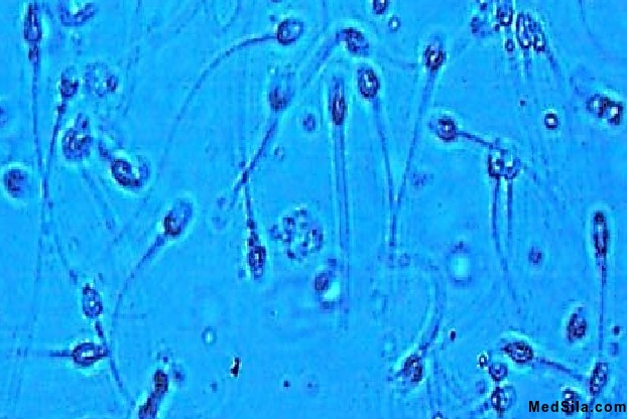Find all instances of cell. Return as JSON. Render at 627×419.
<instances>
[{"mask_svg":"<svg viewBox=\"0 0 627 419\" xmlns=\"http://www.w3.org/2000/svg\"><path fill=\"white\" fill-rule=\"evenodd\" d=\"M361 93L367 97L374 95L378 88V79L373 71L366 70L359 79Z\"/></svg>","mask_w":627,"mask_h":419,"instance_id":"1","label":"cell"},{"mask_svg":"<svg viewBox=\"0 0 627 419\" xmlns=\"http://www.w3.org/2000/svg\"><path fill=\"white\" fill-rule=\"evenodd\" d=\"M505 351L518 363H525L532 358V351L524 344L518 343L508 346Z\"/></svg>","mask_w":627,"mask_h":419,"instance_id":"2","label":"cell"},{"mask_svg":"<svg viewBox=\"0 0 627 419\" xmlns=\"http://www.w3.org/2000/svg\"><path fill=\"white\" fill-rule=\"evenodd\" d=\"M299 25L298 22H293L292 20H288L286 22H284L281 26H280V30H279V36L281 39H286V40H290L293 39L294 37H296L299 34Z\"/></svg>","mask_w":627,"mask_h":419,"instance_id":"3","label":"cell"},{"mask_svg":"<svg viewBox=\"0 0 627 419\" xmlns=\"http://www.w3.org/2000/svg\"><path fill=\"white\" fill-rule=\"evenodd\" d=\"M606 366L605 365H600L594 372L593 378H592V390L593 392H597L600 390V388L602 387V385L605 383V379H606Z\"/></svg>","mask_w":627,"mask_h":419,"instance_id":"4","label":"cell"},{"mask_svg":"<svg viewBox=\"0 0 627 419\" xmlns=\"http://www.w3.org/2000/svg\"><path fill=\"white\" fill-rule=\"evenodd\" d=\"M334 115L336 117V120H340L343 116V112H344V101L343 99H337L335 105H334Z\"/></svg>","mask_w":627,"mask_h":419,"instance_id":"5","label":"cell"}]
</instances>
